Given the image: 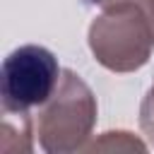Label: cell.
Segmentation results:
<instances>
[{"label": "cell", "mask_w": 154, "mask_h": 154, "mask_svg": "<svg viewBox=\"0 0 154 154\" xmlns=\"http://www.w3.org/2000/svg\"><path fill=\"white\" fill-rule=\"evenodd\" d=\"M99 106L91 87L72 70H63L51 99L38 106L34 118V135L38 147L48 154H72L87 147Z\"/></svg>", "instance_id": "obj_1"}, {"label": "cell", "mask_w": 154, "mask_h": 154, "mask_svg": "<svg viewBox=\"0 0 154 154\" xmlns=\"http://www.w3.org/2000/svg\"><path fill=\"white\" fill-rule=\"evenodd\" d=\"M89 51L111 72H135L149 63L154 51V24L142 0H123L103 7L91 22Z\"/></svg>", "instance_id": "obj_2"}, {"label": "cell", "mask_w": 154, "mask_h": 154, "mask_svg": "<svg viewBox=\"0 0 154 154\" xmlns=\"http://www.w3.org/2000/svg\"><path fill=\"white\" fill-rule=\"evenodd\" d=\"M58 58L36 43L14 48L0 67V99L7 116H22L51 99L60 82Z\"/></svg>", "instance_id": "obj_3"}, {"label": "cell", "mask_w": 154, "mask_h": 154, "mask_svg": "<svg viewBox=\"0 0 154 154\" xmlns=\"http://www.w3.org/2000/svg\"><path fill=\"white\" fill-rule=\"evenodd\" d=\"M84 149H89V152H96V149H140V152H144L147 149V144L140 140V137H135L132 132H125V130H111V132H103L99 140H94L91 144H87Z\"/></svg>", "instance_id": "obj_4"}, {"label": "cell", "mask_w": 154, "mask_h": 154, "mask_svg": "<svg viewBox=\"0 0 154 154\" xmlns=\"http://www.w3.org/2000/svg\"><path fill=\"white\" fill-rule=\"evenodd\" d=\"M140 128H142L144 137L154 144V82L140 103Z\"/></svg>", "instance_id": "obj_5"}, {"label": "cell", "mask_w": 154, "mask_h": 154, "mask_svg": "<svg viewBox=\"0 0 154 154\" xmlns=\"http://www.w3.org/2000/svg\"><path fill=\"white\" fill-rule=\"evenodd\" d=\"M142 2H144L147 14H149V19H152V24H154V0H142Z\"/></svg>", "instance_id": "obj_6"}, {"label": "cell", "mask_w": 154, "mask_h": 154, "mask_svg": "<svg viewBox=\"0 0 154 154\" xmlns=\"http://www.w3.org/2000/svg\"><path fill=\"white\" fill-rule=\"evenodd\" d=\"M91 5H101V7H108V5H116V2H123V0H87Z\"/></svg>", "instance_id": "obj_7"}]
</instances>
